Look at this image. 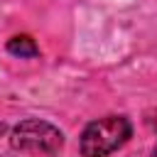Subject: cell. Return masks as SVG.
<instances>
[{
    "label": "cell",
    "mask_w": 157,
    "mask_h": 157,
    "mask_svg": "<svg viewBox=\"0 0 157 157\" xmlns=\"http://www.w3.org/2000/svg\"><path fill=\"white\" fill-rule=\"evenodd\" d=\"M132 135V125L125 115H103L88 123L81 132L78 150L83 157H108L120 150Z\"/></svg>",
    "instance_id": "1"
},
{
    "label": "cell",
    "mask_w": 157,
    "mask_h": 157,
    "mask_svg": "<svg viewBox=\"0 0 157 157\" xmlns=\"http://www.w3.org/2000/svg\"><path fill=\"white\" fill-rule=\"evenodd\" d=\"M10 145L20 152H34V155H56L64 147V132L39 118H27L17 123L10 132Z\"/></svg>",
    "instance_id": "2"
},
{
    "label": "cell",
    "mask_w": 157,
    "mask_h": 157,
    "mask_svg": "<svg viewBox=\"0 0 157 157\" xmlns=\"http://www.w3.org/2000/svg\"><path fill=\"white\" fill-rule=\"evenodd\" d=\"M7 52H10L12 56L29 59V56H37V54H39V47L34 44L32 37H27V34H17V37L7 39Z\"/></svg>",
    "instance_id": "3"
},
{
    "label": "cell",
    "mask_w": 157,
    "mask_h": 157,
    "mask_svg": "<svg viewBox=\"0 0 157 157\" xmlns=\"http://www.w3.org/2000/svg\"><path fill=\"white\" fill-rule=\"evenodd\" d=\"M2 132H5V125H2V123H0V135H2Z\"/></svg>",
    "instance_id": "4"
},
{
    "label": "cell",
    "mask_w": 157,
    "mask_h": 157,
    "mask_svg": "<svg viewBox=\"0 0 157 157\" xmlns=\"http://www.w3.org/2000/svg\"><path fill=\"white\" fill-rule=\"evenodd\" d=\"M155 157H157V147H155Z\"/></svg>",
    "instance_id": "5"
}]
</instances>
